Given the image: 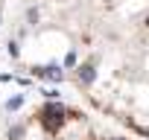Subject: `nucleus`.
Listing matches in <instances>:
<instances>
[{
    "label": "nucleus",
    "mask_w": 149,
    "mask_h": 140,
    "mask_svg": "<svg viewBox=\"0 0 149 140\" xmlns=\"http://www.w3.org/2000/svg\"><path fill=\"white\" fill-rule=\"evenodd\" d=\"M6 53H9L12 58H18V55H21V44H18V41H9V44H6Z\"/></svg>",
    "instance_id": "obj_4"
},
{
    "label": "nucleus",
    "mask_w": 149,
    "mask_h": 140,
    "mask_svg": "<svg viewBox=\"0 0 149 140\" xmlns=\"http://www.w3.org/2000/svg\"><path fill=\"white\" fill-rule=\"evenodd\" d=\"M111 140H123V137H111Z\"/></svg>",
    "instance_id": "obj_7"
},
{
    "label": "nucleus",
    "mask_w": 149,
    "mask_h": 140,
    "mask_svg": "<svg viewBox=\"0 0 149 140\" xmlns=\"http://www.w3.org/2000/svg\"><path fill=\"white\" fill-rule=\"evenodd\" d=\"M21 105H24V96H15V99H9V102H6V108H9V111H18Z\"/></svg>",
    "instance_id": "obj_6"
},
{
    "label": "nucleus",
    "mask_w": 149,
    "mask_h": 140,
    "mask_svg": "<svg viewBox=\"0 0 149 140\" xmlns=\"http://www.w3.org/2000/svg\"><path fill=\"white\" fill-rule=\"evenodd\" d=\"M76 76H79V82H82V85H94V79H97V67H94L91 61L76 64Z\"/></svg>",
    "instance_id": "obj_2"
},
{
    "label": "nucleus",
    "mask_w": 149,
    "mask_h": 140,
    "mask_svg": "<svg viewBox=\"0 0 149 140\" xmlns=\"http://www.w3.org/2000/svg\"><path fill=\"white\" fill-rule=\"evenodd\" d=\"M61 67H76V50H67V55H64Z\"/></svg>",
    "instance_id": "obj_3"
},
{
    "label": "nucleus",
    "mask_w": 149,
    "mask_h": 140,
    "mask_svg": "<svg viewBox=\"0 0 149 140\" xmlns=\"http://www.w3.org/2000/svg\"><path fill=\"white\" fill-rule=\"evenodd\" d=\"M24 137V125H12L9 128V140H21Z\"/></svg>",
    "instance_id": "obj_5"
},
{
    "label": "nucleus",
    "mask_w": 149,
    "mask_h": 140,
    "mask_svg": "<svg viewBox=\"0 0 149 140\" xmlns=\"http://www.w3.org/2000/svg\"><path fill=\"white\" fill-rule=\"evenodd\" d=\"M64 114H70L61 102H47L44 108H41V114H38V120H41V125L47 128V131H56L58 125H61V120H64Z\"/></svg>",
    "instance_id": "obj_1"
}]
</instances>
